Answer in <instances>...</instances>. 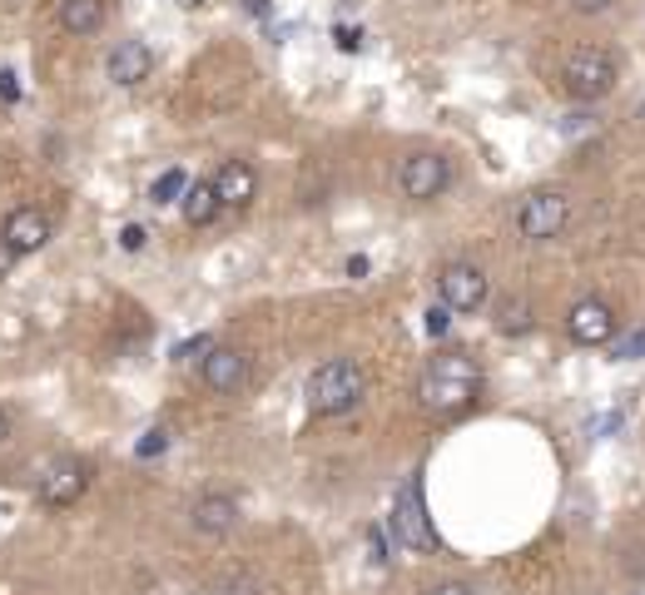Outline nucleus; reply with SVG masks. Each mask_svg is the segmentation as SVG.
Returning <instances> with one entry per match:
<instances>
[{
	"label": "nucleus",
	"instance_id": "7ed1b4c3",
	"mask_svg": "<svg viewBox=\"0 0 645 595\" xmlns=\"http://www.w3.org/2000/svg\"><path fill=\"white\" fill-rule=\"evenodd\" d=\"M562 85L571 100H581V105H596V100H606L610 90H616V55L601 46H581L566 55L562 65Z\"/></svg>",
	"mask_w": 645,
	"mask_h": 595
},
{
	"label": "nucleus",
	"instance_id": "a878e982",
	"mask_svg": "<svg viewBox=\"0 0 645 595\" xmlns=\"http://www.w3.org/2000/svg\"><path fill=\"white\" fill-rule=\"evenodd\" d=\"M0 100H5V105H15V100H21V85H15V70H0Z\"/></svg>",
	"mask_w": 645,
	"mask_h": 595
},
{
	"label": "nucleus",
	"instance_id": "dca6fc26",
	"mask_svg": "<svg viewBox=\"0 0 645 595\" xmlns=\"http://www.w3.org/2000/svg\"><path fill=\"white\" fill-rule=\"evenodd\" d=\"M60 30L65 36H100L105 30V0H60Z\"/></svg>",
	"mask_w": 645,
	"mask_h": 595
},
{
	"label": "nucleus",
	"instance_id": "5701e85b",
	"mask_svg": "<svg viewBox=\"0 0 645 595\" xmlns=\"http://www.w3.org/2000/svg\"><path fill=\"white\" fill-rule=\"evenodd\" d=\"M423 595H481L477 585H467V581H442V585H433V591H423Z\"/></svg>",
	"mask_w": 645,
	"mask_h": 595
},
{
	"label": "nucleus",
	"instance_id": "f8f14e48",
	"mask_svg": "<svg viewBox=\"0 0 645 595\" xmlns=\"http://www.w3.org/2000/svg\"><path fill=\"white\" fill-rule=\"evenodd\" d=\"M105 70L115 85H125V90H134V85H144L154 75V50L144 46V40H119L115 50H109Z\"/></svg>",
	"mask_w": 645,
	"mask_h": 595
},
{
	"label": "nucleus",
	"instance_id": "412c9836",
	"mask_svg": "<svg viewBox=\"0 0 645 595\" xmlns=\"http://www.w3.org/2000/svg\"><path fill=\"white\" fill-rule=\"evenodd\" d=\"M209 352H214V338H209V333H199V338H189V342H179V348H175V362H194V358H209Z\"/></svg>",
	"mask_w": 645,
	"mask_h": 595
},
{
	"label": "nucleus",
	"instance_id": "c85d7f7f",
	"mask_svg": "<svg viewBox=\"0 0 645 595\" xmlns=\"http://www.w3.org/2000/svg\"><path fill=\"white\" fill-rule=\"evenodd\" d=\"M367 541H373V560L377 566H387V546H383V531H377V526L367 531Z\"/></svg>",
	"mask_w": 645,
	"mask_h": 595
},
{
	"label": "nucleus",
	"instance_id": "393cba45",
	"mask_svg": "<svg viewBox=\"0 0 645 595\" xmlns=\"http://www.w3.org/2000/svg\"><path fill=\"white\" fill-rule=\"evenodd\" d=\"M15 263H21V254H15V248L5 244V234H0V279H11Z\"/></svg>",
	"mask_w": 645,
	"mask_h": 595
},
{
	"label": "nucleus",
	"instance_id": "20e7f679",
	"mask_svg": "<svg viewBox=\"0 0 645 595\" xmlns=\"http://www.w3.org/2000/svg\"><path fill=\"white\" fill-rule=\"evenodd\" d=\"M387 526H392V536H398V546L417 551V556H433V551H437L433 516H427V502H423V477H408V481L398 487Z\"/></svg>",
	"mask_w": 645,
	"mask_h": 595
},
{
	"label": "nucleus",
	"instance_id": "6ab92c4d",
	"mask_svg": "<svg viewBox=\"0 0 645 595\" xmlns=\"http://www.w3.org/2000/svg\"><path fill=\"white\" fill-rule=\"evenodd\" d=\"M165 447H169V432H165V427H150V432L134 442V456H140V462H150V456H159Z\"/></svg>",
	"mask_w": 645,
	"mask_h": 595
},
{
	"label": "nucleus",
	"instance_id": "9b49d317",
	"mask_svg": "<svg viewBox=\"0 0 645 595\" xmlns=\"http://www.w3.org/2000/svg\"><path fill=\"white\" fill-rule=\"evenodd\" d=\"M199 377H204V387H209V392L234 397L238 387L248 383V352H238V348H214L209 358L199 362Z\"/></svg>",
	"mask_w": 645,
	"mask_h": 595
},
{
	"label": "nucleus",
	"instance_id": "2eb2a0df",
	"mask_svg": "<svg viewBox=\"0 0 645 595\" xmlns=\"http://www.w3.org/2000/svg\"><path fill=\"white\" fill-rule=\"evenodd\" d=\"M179 214H184L189 229H209V223L223 214L214 179H199V184H189V189H184V198H179Z\"/></svg>",
	"mask_w": 645,
	"mask_h": 595
},
{
	"label": "nucleus",
	"instance_id": "1a4fd4ad",
	"mask_svg": "<svg viewBox=\"0 0 645 595\" xmlns=\"http://www.w3.org/2000/svg\"><path fill=\"white\" fill-rule=\"evenodd\" d=\"M566 333H571L576 348H606L616 338V308L606 298H581V303L566 313Z\"/></svg>",
	"mask_w": 645,
	"mask_h": 595
},
{
	"label": "nucleus",
	"instance_id": "ddd939ff",
	"mask_svg": "<svg viewBox=\"0 0 645 595\" xmlns=\"http://www.w3.org/2000/svg\"><path fill=\"white\" fill-rule=\"evenodd\" d=\"M214 189H219L223 209H248L258 194V169L248 159H223V169L214 174Z\"/></svg>",
	"mask_w": 645,
	"mask_h": 595
},
{
	"label": "nucleus",
	"instance_id": "bb28decb",
	"mask_svg": "<svg viewBox=\"0 0 645 595\" xmlns=\"http://www.w3.org/2000/svg\"><path fill=\"white\" fill-rule=\"evenodd\" d=\"M338 50H363V30H348V25H338Z\"/></svg>",
	"mask_w": 645,
	"mask_h": 595
},
{
	"label": "nucleus",
	"instance_id": "b1692460",
	"mask_svg": "<svg viewBox=\"0 0 645 595\" xmlns=\"http://www.w3.org/2000/svg\"><path fill=\"white\" fill-rule=\"evenodd\" d=\"M144 238H150V234H144L140 223H129L125 234H119V244H125V254H140V248H144Z\"/></svg>",
	"mask_w": 645,
	"mask_h": 595
},
{
	"label": "nucleus",
	"instance_id": "423d86ee",
	"mask_svg": "<svg viewBox=\"0 0 645 595\" xmlns=\"http://www.w3.org/2000/svg\"><path fill=\"white\" fill-rule=\"evenodd\" d=\"M447 184H452V159L437 150H417L402 159L398 169V189L412 198V204H433L437 194H447Z\"/></svg>",
	"mask_w": 645,
	"mask_h": 595
},
{
	"label": "nucleus",
	"instance_id": "7c9ffc66",
	"mask_svg": "<svg viewBox=\"0 0 645 595\" xmlns=\"http://www.w3.org/2000/svg\"><path fill=\"white\" fill-rule=\"evenodd\" d=\"M244 11L248 15H269V0H244Z\"/></svg>",
	"mask_w": 645,
	"mask_h": 595
},
{
	"label": "nucleus",
	"instance_id": "c756f323",
	"mask_svg": "<svg viewBox=\"0 0 645 595\" xmlns=\"http://www.w3.org/2000/svg\"><path fill=\"white\" fill-rule=\"evenodd\" d=\"M348 273H352V279H363V273H367V258L352 254V258H348Z\"/></svg>",
	"mask_w": 645,
	"mask_h": 595
},
{
	"label": "nucleus",
	"instance_id": "9d476101",
	"mask_svg": "<svg viewBox=\"0 0 645 595\" xmlns=\"http://www.w3.org/2000/svg\"><path fill=\"white\" fill-rule=\"evenodd\" d=\"M5 244L15 248V254H40V248L50 244V234H55V219H50L46 209H36V204H21V209H11V219H5Z\"/></svg>",
	"mask_w": 645,
	"mask_h": 595
},
{
	"label": "nucleus",
	"instance_id": "6e6552de",
	"mask_svg": "<svg viewBox=\"0 0 645 595\" xmlns=\"http://www.w3.org/2000/svg\"><path fill=\"white\" fill-rule=\"evenodd\" d=\"M85 487H90V462H80V456H55V462L40 471L36 496L46 506H70L85 496Z\"/></svg>",
	"mask_w": 645,
	"mask_h": 595
},
{
	"label": "nucleus",
	"instance_id": "f3484780",
	"mask_svg": "<svg viewBox=\"0 0 645 595\" xmlns=\"http://www.w3.org/2000/svg\"><path fill=\"white\" fill-rule=\"evenodd\" d=\"M492 323H496V333H506V338H521V333H531V303L527 298H502Z\"/></svg>",
	"mask_w": 645,
	"mask_h": 595
},
{
	"label": "nucleus",
	"instance_id": "f03ea898",
	"mask_svg": "<svg viewBox=\"0 0 645 595\" xmlns=\"http://www.w3.org/2000/svg\"><path fill=\"white\" fill-rule=\"evenodd\" d=\"M363 392H367V373L363 362L352 358H328L323 367H313V377L304 387L313 417H343V412H352L363 402Z\"/></svg>",
	"mask_w": 645,
	"mask_h": 595
},
{
	"label": "nucleus",
	"instance_id": "a211bd4d",
	"mask_svg": "<svg viewBox=\"0 0 645 595\" xmlns=\"http://www.w3.org/2000/svg\"><path fill=\"white\" fill-rule=\"evenodd\" d=\"M184 189H189L184 169H165V174L154 179V189H150V204H179V198H184Z\"/></svg>",
	"mask_w": 645,
	"mask_h": 595
},
{
	"label": "nucleus",
	"instance_id": "f257e3e1",
	"mask_svg": "<svg viewBox=\"0 0 645 595\" xmlns=\"http://www.w3.org/2000/svg\"><path fill=\"white\" fill-rule=\"evenodd\" d=\"M477 392H481V367L467 352H437V358H427L423 377H417V402L427 412H442V417L472 408Z\"/></svg>",
	"mask_w": 645,
	"mask_h": 595
},
{
	"label": "nucleus",
	"instance_id": "4be33fe9",
	"mask_svg": "<svg viewBox=\"0 0 645 595\" xmlns=\"http://www.w3.org/2000/svg\"><path fill=\"white\" fill-rule=\"evenodd\" d=\"M447 327H452V308H447V303H433V308H427V333H433V338H442Z\"/></svg>",
	"mask_w": 645,
	"mask_h": 595
},
{
	"label": "nucleus",
	"instance_id": "aec40b11",
	"mask_svg": "<svg viewBox=\"0 0 645 595\" xmlns=\"http://www.w3.org/2000/svg\"><path fill=\"white\" fill-rule=\"evenodd\" d=\"M635 358H645V327H635V333L616 338V362H635Z\"/></svg>",
	"mask_w": 645,
	"mask_h": 595
},
{
	"label": "nucleus",
	"instance_id": "4468645a",
	"mask_svg": "<svg viewBox=\"0 0 645 595\" xmlns=\"http://www.w3.org/2000/svg\"><path fill=\"white\" fill-rule=\"evenodd\" d=\"M189 521H194V531H199V536H229V531L238 526V502L229 496V491H209V496H199V502H194Z\"/></svg>",
	"mask_w": 645,
	"mask_h": 595
},
{
	"label": "nucleus",
	"instance_id": "0eeeda50",
	"mask_svg": "<svg viewBox=\"0 0 645 595\" xmlns=\"http://www.w3.org/2000/svg\"><path fill=\"white\" fill-rule=\"evenodd\" d=\"M437 298H442L452 313H477L481 303H487V273L477 269V263H442V273H437Z\"/></svg>",
	"mask_w": 645,
	"mask_h": 595
},
{
	"label": "nucleus",
	"instance_id": "39448f33",
	"mask_svg": "<svg viewBox=\"0 0 645 595\" xmlns=\"http://www.w3.org/2000/svg\"><path fill=\"white\" fill-rule=\"evenodd\" d=\"M571 223V198L562 189H531L521 204H516V234L531 238V244H546Z\"/></svg>",
	"mask_w": 645,
	"mask_h": 595
},
{
	"label": "nucleus",
	"instance_id": "2f4dec72",
	"mask_svg": "<svg viewBox=\"0 0 645 595\" xmlns=\"http://www.w3.org/2000/svg\"><path fill=\"white\" fill-rule=\"evenodd\" d=\"M5 437H11V412L0 408V442H5Z\"/></svg>",
	"mask_w": 645,
	"mask_h": 595
},
{
	"label": "nucleus",
	"instance_id": "cd10ccee",
	"mask_svg": "<svg viewBox=\"0 0 645 595\" xmlns=\"http://www.w3.org/2000/svg\"><path fill=\"white\" fill-rule=\"evenodd\" d=\"M581 15H601V11H610V0H571Z\"/></svg>",
	"mask_w": 645,
	"mask_h": 595
}]
</instances>
